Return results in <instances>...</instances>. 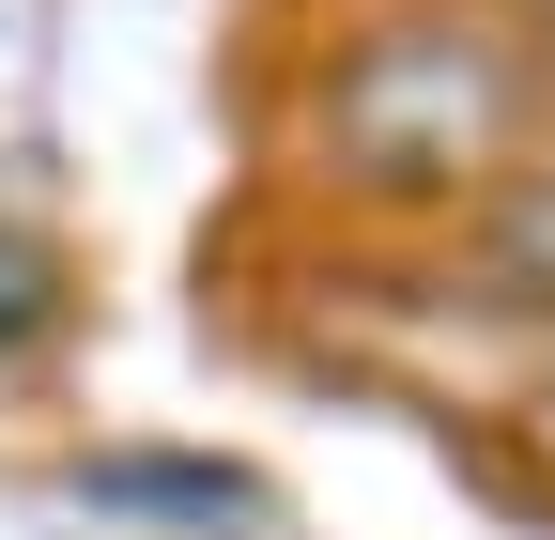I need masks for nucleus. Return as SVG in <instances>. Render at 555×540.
I'll return each instance as SVG.
<instances>
[{
	"mask_svg": "<svg viewBox=\"0 0 555 540\" xmlns=\"http://www.w3.org/2000/svg\"><path fill=\"white\" fill-rule=\"evenodd\" d=\"M555 140V78L494 0H324L278 47L262 155L294 170L339 232H478L509 170Z\"/></svg>",
	"mask_w": 555,
	"mask_h": 540,
	"instance_id": "f257e3e1",
	"label": "nucleus"
},
{
	"mask_svg": "<svg viewBox=\"0 0 555 540\" xmlns=\"http://www.w3.org/2000/svg\"><path fill=\"white\" fill-rule=\"evenodd\" d=\"M463 279L494 294L509 324H555V140L509 170V201H494V217L463 232Z\"/></svg>",
	"mask_w": 555,
	"mask_h": 540,
	"instance_id": "f03ea898",
	"label": "nucleus"
},
{
	"mask_svg": "<svg viewBox=\"0 0 555 540\" xmlns=\"http://www.w3.org/2000/svg\"><path fill=\"white\" fill-rule=\"evenodd\" d=\"M62 494L170 510V525H278V494L247 479V463H139V448H93V463H62Z\"/></svg>",
	"mask_w": 555,
	"mask_h": 540,
	"instance_id": "7ed1b4c3",
	"label": "nucleus"
},
{
	"mask_svg": "<svg viewBox=\"0 0 555 540\" xmlns=\"http://www.w3.org/2000/svg\"><path fill=\"white\" fill-rule=\"evenodd\" d=\"M62 324H78V262H62V232L0 217V356H47Z\"/></svg>",
	"mask_w": 555,
	"mask_h": 540,
	"instance_id": "20e7f679",
	"label": "nucleus"
},
{
	"mask_svg": "<svg viewBox=\"0 0 555 540\" xmlns=\"http://www.w3.org/2000/svg\"><path fill=\"white\" fill-rule=\"evenodd\" d=\"M494 433H509L525 463H555V324H525V371L494 386Z\"/></svg>",
	"mask_w": 555,
	"mask_h": 540,
	"instance_id": "39448f33",
	"label": "nucleus"
},
{
	"mask_svg": "<svg viewBox=\"0 0 555 540\" xmlns=\"http://www.w3.org/2000/svg\"><path fill=\"white\" fill-rule=\"evenodd\" d=\"M494 16H509V31L540 47V78H555V0H494Z\"/></svg>",
	"mask_w": 555,
	"mask_h": 540,
	"instance_id": "423d86ee",
	"label": "nucleus"
}]
</instances>
